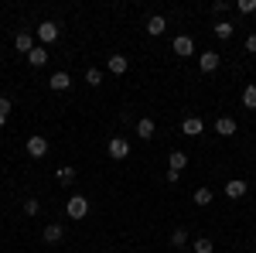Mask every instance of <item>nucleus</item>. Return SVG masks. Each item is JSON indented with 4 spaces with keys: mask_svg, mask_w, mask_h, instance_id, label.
Returning a JSON list of instances; mask_svg holds the SVG:
<instances>
[{
    "mask_svg": "<svg viewBox=\"0 0 256 253\" xmlns=\"http://www.w3.org/2000/svg\"><path fill=\"white\" fill-rule=\"evenodd\" d=\"M48 86H52L55 93H65V89H72V76H68V72L62 69V72H55V76L48 79Z\"/></svg>",
    "mask_w": 256,
    "mask_h": 253,
    "instance_id": "obj_11",
    "label": "nucleus"
},
{
    "mask_svg": "<svg viewBox=\"0 0 256 253\" xmlns=\"http://www.w3.org/2000/svg\"><path fill=\"white\" fill-rule=\"evenodd\" d=\"M242 106H246V110H256V82H250V86L242 89Z\"/></svg>",
    "mask_w": 256,
    "mask_h": 253,
    "instance_id": "obj_21",
    "label": "nucleus"
},
{
    "mask_svg": "<svg viewBox=\"0 0 256 253\" xmlns=\"http://www.w3.org/2000/svg\"><path fill=\"white\" fill-rule=\"evenodd\" d=\"M164 31H168V18H164V14H154V18H147V35H150V38H160Z\"/></svg>",
    "mask_w": 256,
    "mask_h": 253,
    "instance_id": "obj_10",
    "label": "nucleus"
},
{
    "mask_svg": "<svg viewBox=\"0 0 256 253\" xmlns=\"http://www.w3.org/2000/svg\"><path fill=\"white\" fill-rule=\"evenodd\" d=\"M24 212H28V215H38L41 212V202H38V198H28V202H24Z\"/></svg>",
    "mask_w": 256,
    "mask_h": 253,
    "instance_id": "obj_26",
    "label": "nucleus"
},
{
    "mask_svg": "<svg viewBox=\"0 0 256 253\" xmlns=\"http://www.w3.org/2000/svg\"><path fill=\"white\" fill-rule=\"evenodd\" d=\"M212 250H216V243L208 236H198L195 243H192V253H212Z\"/></svg>",
    "mask_w": 256,
    "mask_h": 253,
    "instance_id": "obj_19",
    "label": "nucleus"
},
{
    "mask_svg": "<svg viewBox=\"0 0 256 253\" xmlns=\"http://www.w3.org/2000/svg\"><path fill=\"white\" fill-rule=\"evenodd\" d=\"M48 147H52V144H48V137H41V134L28 137V144H24V151H28L31 157H44V154H48Z\"/></svg>",
    "mask_w": 256,
    "mask_h": 253,
    "instance_id": "obj_3",
    "label": "nucleus"
},
{
    "mask_svg": "<svg viewBox=\"0 0 256 253\" xmlns=\"http://www.w3.org/2000/svg\"><path fill=\"white\" fill-rule=\"evenodd\" d=\"M106 69H110L113 76H123V72L130 69V59H126V55H110V59H106Z\"/></svg>",
    "mask_w": 256,
    "mask_h": 253,
    "instance_id": "obj_12",
    "label": "nucleus"
},
{
    "mask_svg": "<svg viewBox=\"0 0 256 253\" xmlns=\"http://www.w3.org/2000/svg\"><path fill=\"white\" fill-rule=\"evenodd\" d=\"M212 31H216L218 41H229V38H232V31H236V24H232V21H218Z\"/></svg>",
    "mask_w": 256,
    "mask_h": 253,
    "instance_id": "obj_18",
    "label": "nucleus"
},
{
    "mask_svg": "<svg viewBox=\"0 0 256 253\" xmlns=\"http://www.w3.org/2000/svg\"><path fill=\"white\" fill-rule=\"evenodd\" d=\"M7 117H10V99H7V96H0V127L7 123Z\"/></svg>",
    "mask_w": 256,
    "mask_h": 253,
    "instance_id": "obj_25",
    "label": "nucleus"
},
{
    "mask_svg": "<svg viewBox=\"0 0 256 253\" xmlns=\"http://www.w3.org/2000/svg\"><path fill=\"white\" fill-rule=\"evenodd\" d=\"M236 130H239V127H236V120H232V117H218L216 120V134L218 137H232Z\"/></svg>",
    "mask_w": 256,
    "mask_h": 253,
    "instance_id": "obj_14",
    "label": "nucleus"
},
{
    "mask_svg": "<svg viewBox=\"0 0 256 253\" xmlns=\"http://www.w3.org/2000/svg\"><path fill=\"white\" fill-rule=\"evenodd\" d=\"M222 192H226V198H242V195L250 192V185H246V181H242V178H229V181H226V188H222Z\"/></svg>",
    "mask_w": 256,
    "mask_h": 253,
    "instance_id": "obj_6",
    "label": "nucleus"
},
{
    "mask_svg": "<svg viewBox=\"0 0 256 253\" xmlns=\"http://www.w3.org/2000/svg\"><path fill=\"white\" fill-rule=\"evenodd\" d=\"M154 130H158V127H154V120H150V117H140V120H137V137H144V140H154Z\"/></svg>",
    "mask_w": 256,
    "mask_h": 253,
    "instance_id": "obj_15",
    "label": "nucleus"
},
{
    "mask_svg": "<svg viewBox=\"0 0 256 253\" xmlns=\"http://www.w3.org/2000/svg\"><path fill=\"white\" fill-rule=\"evenodd\" d=\"M174 55H178V59H188V55H195V41L188 38V35H178V38H174Z\"/></svg>",
    "mask_w": 256,
    "mask_h": 253,
    "instance_id": "obj_8",
    "label": "nucleus"
},
{
    "mask_svg": "<svg viewBox=\"0 0 256 253\" xmlns=\"http://www.w3.org/2000/svg\"><path fill=\"white\" fill-rule=\"evenodd\" d=\"M86 82H89V86L96 89L99 82H102V69H92V65H89V69H86Z\"/></svg>",
    "mask_w": 256,
    "mask_h": 253,
    "instance_id": "obj_24",
    "label": "nucleus"
},
{
    "mask_svg": "<svg viewBox=\"0 0 256 253\" xmlns=\"http://www.w3.org/2000/svg\"><path fill=\"white\" fill-rule=\"evenodd\" d=\"M246 52H250V55H256V35H250V38H246Z\"/></svg>",
    "mask_w": 256,
    "mask_h": 253,
    "instance_id": "obj_28",
    "label": "nucleus"
},
{
    "mask_svg": "<svg viewBox=\"0 0 256 253\" xmlns=\"http://www.w3.org/2000/svg\"><path fill=\"white\" fill-rule=\"evenodd\" d=\"M168 164H171L174 171H184V164H188V154H184V151H171V157H168Z\"/></svg>",
    "mask_w": 256,
    "mask_h": 253,
    "instance_id": "obj_20",
    "label": "nucleus"
},
{
    "mask_svg": "<svg viewBox=\"0 0 256 253\" xmlns=\"http://www.w3.org/2000/svg\"><path fill=\"white\" fill-rule=\"evenodd\" d=\"M14 48H18V52H24V55H28V52H31V48H34V35H31V31H20L18 38H14Z\"/></svg>",
    "mask_w": 256,
    "mask_h": 253,
    "instance_id": "obj_16",
    "label": "nucleus"
},
{
    "mask_svg": "<svg viewBox=\"0 0 256 253\" xmlns=\"http://www.w3.org/2000/svg\"><path fill=\"white\" fill-rule=\"evenodd\" d=\"M181 134H184V137H202V134H205L202 117H184V120H181Z\"/></svg>",
    "mask_w": 256,
    "mask_h": 253,
    "instance_id": "obj_5",
    "label": "nucleus"
},
{
    "mask_svg": "<svg viewBox=\"0 0 256 253\" xmlns=\"http://www.w3.org/2000/svg\"><path fill=\"white\" fill-rule=\"evenodd\" d=\"M58 181L62 185H72V181H76V168H72V164H62L58 168Z\"/></svg>",
    "mask_w": 256,
    "mask_h": 253,
    "instance_id": "obj_22",
    "label": "nucleus"
},
{
    "mask_svg": "<svg viewBox=\"0 0 256 253\" xmlns=\"http://www.w3.org/2000/svg\"><path fill=\"white\" fill-rule=\"evenodd\" d=\"M212 198H216V192H212V188H205V185H198L195 192H192V202H195V205H208Z\"/></svg>",
    "mask_w": 256,
    "mask_h": 253,
    "instance_id": "obj_17",
    "label": "nucleus"
},
{
    "mask_svg": "<svg viewBox=\"0 0 256 253\" xmlns=\"http://www.w3.org/2000/svg\"><path fill=\"white\" fill-rule=\"evenodd\" d=\"M178 178H181V171H174V168H168V181H171V185H178Z\"/></svg>",
    "mask_w": 256,
    "mask_h": 253,
    "instance_id": "obj_29",
    "label": "nucleus"
},
{
    "mask_svg": "<svg viewBox=\"0 0 256 253\" xmlns=\"http://www.w3.org/2000/svg\"><path fill=\"white\" fill-rule=\"evenodd\" d=\"M198 65H202V72H216L218 65H222V55L218 52H202L198 55Z\"/></svg>",
    "mask_w": 256,
    "mask_h": 253,
    "instance_id": "obj_9",
    "label": "nucleus"
},
{
    "mask_svg": "<svg viewBox=\"0 0 256 253\" xmlns=\"http://www.w3.org/2000/svg\"><path fill=\"white\" fill-rule=\"evenodd\" d=\"M41 236H44V243H62V239H65V226H62V222H48Z\"/></svg>",
    "mask_w": 256,
    "mask_h": 253,
    "instance_id": "obj_13",
    "label": "nucleus"
},
{
    "mask_svg": "<svg viewBox=\"0 0 256 253\" xmlns=\"http://www.w3.org/2000/svg\"><path fill=\"white\" fill-rule=\"evenodd\" d=\"M65 215H68V219H86V215H89V198H86V195H72V198L65 202Z\"/></svg>",
    "mask_w": 256,
    "mask_h": 253,
    "instance_id": "obj_1",
    "label": "nucleus"
},
{
    "mask_svg": "<svg viewBox=\"0 0 256 253\" xmlns=\"http://www.w3.org/2000/svg\"><path fill=\"white\" fill-rule=\"evenodd\" d=\"M106 151H110L113 161H126V157H130V140H126V137H110Z\"/></svg>",
    "mask_w": 256,
    "mask_h": 253,
    "instance_id": "obj_2",
    "label": "nucleus"
},
{
    "mask_svg": "<svg viewBox=\"0 0 256 253\" xmlns=\"http://www.w3.org/2000/svg\"><path fill=\"white\" fill-rule=\"evenodd\" d=\"M236 7L242 11V14H256V0H239Z\"/></svg>",
    "mask_w": 256,
    "mask_h": 253,
    "instance_id": "obj_27",
    "label": "nucleus"
},
{
    "mask_svg": "<svg viewBox=\"0 0 256 253\" xmlns=\"http://www.w3.org/2000/svg\"><path fill=\"white\" fill-rule=\"evenodd\" d=\"M58 35H62V28L55 24V21H41V24H38V41H41V45L58 41Z\"/></svg>",
    "mask_w": 256,
    "mask_h": 253,
    "instance_id": "obj_4",
    "label": "nucleus"
},
{
    "mask_svg": "<svg viewBox=\"0 0 256 253\" xmlns=\"http://www.w3.org/2000/svg\"><path fill=\"white\" fill-rule=\"evenodd\" d=\"M48 59H52V55H48V48H44V45H34V48L28 52V65H34V69H44Z\"/></svg>",
    "mask_w": 256,
    "mask_h": 253,
    "instance_id": "obj_7",
    "label": "nucleus"
},
{
    "mask_svg": "<svg viewBox=\"0 0 256 253\" xmlns=\"http://www.w3.org/2000/svg\"><path fill=\"white\" fill-rule=\"evenodd\" d=\"M171 246H174V250L188 246V229H174V233H171Z\"/></svg>",
    "mask_w": 256,
    "mask_h": 253,
    "instance_id": "obj_23",
    "label": "nucleus"
}]
</instances>
